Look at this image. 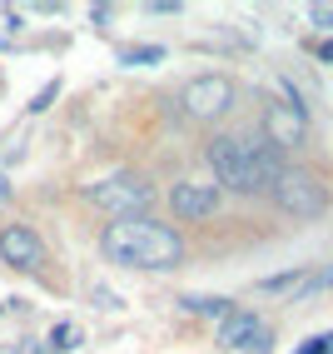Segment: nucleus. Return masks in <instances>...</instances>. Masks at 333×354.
I'll list each match as a JSON object with an SVG mask.
<instances>
[{"instance_id":"11","label":"nucleus","mask_w":333,"mask_h":354,"mask_svg":"<svg viewBox=\"0 0 333 354\" xmlns=\"http://www.w3.org/2000/svg\"><path fill=\"white\" fill-rule=\"evenodd\" d=\"M75 344H85V335H80V324H70V319H60L50 335H45V349H55V354L75 349Z\"/></svg>"},{"instance_id":"15","label":"nucleus","mask_w":333,"mask_h":354,"mask_svg":"<svg viewBox=\"0 0 333 354\" xmlns=\"http://www.w3.org/2000/svg\"><path fill=\"white\" fill-rule=\"evenodd\" d=\"M94 304H100V310H120V295H114V290H105V285H94Z\"/></svg>"},{"instance_id":"2","label":"nucleus","mask_w":333,"mask_h":354,"mask_svg":"<svg viewBox=\"0 0 333 354\" xmlns=\"http://www.w3.org/2000/svg\"><path fill=\"white\" fill-rule=\"evenodd\" d=\"M100 254L125 270H179L184 265V240L174 225H159L150 215L139 220H110L100 230Z\"/></svg>"},{"instance_id":"6","label":"nucleus","mask_w":333,"mask_h":354,"mask_svg":"<svg viewBox=\"0 0 333 354\" xmlns=\"http://www.w3.org/2000/svg\"><path fill=\"white\" fill-rule=\"evenodd\" d=\"M264 140L274 150H299L308 140V110L289 105V100H274L264 105Z\"/></svg>"},{"instance_id":"13","label":"nucleus","mask_w":333,"mask_h":354,"mask_svg":"<svg viewBox=\"0 0 333 354\" xmlns=\"http://www.w3.org/2000/svg\"><path fill=\"white\" fill-rule=\"evenodd\" d=\"M164 45H120V65H159Z\"/></svg>"},{"instance_id":"20","label":"nucleus","mask_w":333,"mask_h":354,"mask_svg":"<svg viewBox=\"0 0 333 354\" xmlns=\"http://www.w3.org/2000/svg\"><path fill=\"white\" fill-rule=\"evenodd\" d=\"M0 200H10V180L6 175H0Z\"/></svg>"},{"instance_id":"9","label":"nucleus","mask_w":333,"mask_h":354,"mask_svg":"<svg viewBox=\"0 0 333 354\" xmlns=\"http://www.w3.org/2000/svg\"><path fill=\"white\" fill-rule=\"evenodd\" d=\"M259 329H264V319H259L254 310H229V315L219 319V344H224V349H249Z\"/></svg>"},{"instance_id":"3","label":"nucleus","mask_w":333,"mask_h":354,"mask_svg":"<svg viewBox=\"0 0 333 354\" xmlns=\"http://www.w3.org/2000/svg\"><path fill=\"white\" fill-rule=\"evenodd\" d=\"M85 205L105 209L110 220H139V215H150V205H154V185L145 175H134V170H120V175H105V180L85 185Z\"/></svg>"},{"instance_id":"8","label":"nucleus","mask_w":333,"mask_h":354,"mask_svg":"<svg viewBox=\"0 0 333 354\" xmlns=\"http://www.w3.org/2000/svg\"><path fill=\"white\" fill-rule=\"evenodd\" d=\"M0 259H6L10 270H40L45 259V245L30 225H6L0 230Z\"/></svg>"},{"instance_id":"10","label":"nucleus","mask_w":333,"mask_h":354,"mask_svg":"<svg viewBox=\"0 0 333 354\" xmlns=\"http://www.w3.org/2000/svg\"><path fill=\"white\" fill-rule=\"evenodd\" d=\"M179 304H184L189 315H209V319H224V315L234 310V304H229V299H219V295H184Z\"/></svg>"},{"instance_id":"7","label":"nucleus","mask_w":333,"mask_h":354,"mask_svg":"<svg viewBox=\"0 0 333 354\" xmlns=\"http://www.w3.org/2000/svg\"><path fill=\"white\" fill-rule=\"evenodd\" d=\"M170 209H174V220H209L214 209H219V185H199V180H179L174 190H170Z\"/></svg>"},{"instance_id":"1","label":"nucleus","mask_w":333,"mask_h":354,"mask_svg":"<svg viewBox=\"0 0 333 354\" xmlns=\"http://www.w3.org/2000/svg\"><path fill=\"white\" fill-rule=\"evenodd\" d=\"M209 170L234 195H269L289 165H283V150H274L264 135L259 140L254 135H214L209 140Z\"/></svg>"},{"instance_id":"18","label":"nucleus","mask_w":333,"mask_h":354,"mask_svg":"<svg viewBox=\"0 0 333 354\" xmlns=\"http://www.w3.org/2000/svg\"><path fill=\"white\" fill-rule=\"evenodd\" d=\"M179 0H150V15H179Z\"/></svg>"},{"instance_id":"17","label":"nucleus","mask_w":333,"mask_h":354,"mask_svg":"<svg viewBox=\"0 0 333 354\" xmlns=\"http://www.w3.org/2000/svg\"><path fill=\"white\" fill-rule=\"evenodd\" d=\"M328 349H333V335H319V339H308L299 354H328Z\"/></svg>"},{"instance_id":"16","label":"nucleus","mask_w":333,"mask_h":354,"mask_svg":"<svg viewBox=\"0 0 333 354\" xmlns=\"http://www.w3.org/2000/svg\"><path fill=\"white\" fill-rule=\"evenodd\" d=\"M308 20H314L319 30H333V10H328V6H314V10H308Z\"/></svg>"},{"instance_id":"12","label":"nucleus","mask_w":333,"mask_h":354,"mask_svg":"<svg viewBox=\"0 0 333 354\" xmlns=\"http://www.w3.org/2000/svg\"><path fill=\"white\" fill-rule=\"evenodd\" d=\"M303 279H308V270H299V265H294V270H283V274L259 279V290H264V295H283V290H289V295H294V290L303 285Z\"/></svg>"},{"instance_id":"4","label":"nucleus","mask_w":333,"mask_h":354,"mask_svg":"<svg viewBox=\"0 0 333 354\" xmlns=\"http://www.w3.org/2000/svg\"><path fill=\"white\" fill-rule=\"evenodd\" d=\"M269 200L279 205V215H289V220H319L328 209V185H323L319 170L289 165V170L279 175V185L269 190Z\"/></svg>"},{"instance_id":"5","label":"nucleus","mask_w":333,"mask_h":354,"mask_svg":"<svg viewBox=\"0 0 333 354\" xmlns=\"http://www.w3.org/2000/svg\"><path fill=\"white\" fill-rule=\"evenodd\" d=\"M239 105V85H234L229 75H194L184 90H179V110L189 115V120H199V125H209V120H224V115Z\"/></svg>"},{"instance_id":"19","label":"nucleus","mask_w":333,"mask_h":354,"mask_svg":"<svg viewBox=\"0 0 333 354\" xmlns=\"http://www.w3.org/2000/svg\"><path fill=\"white\" fill-rule=\"evenodd\" d=\"M90 20H94V26H110V20H114V6H94Z\"/></svg>"},{"instance_id":"14","label":"nucleus","mask_w":333,"mask_h":354,"mask_svg":"<svg viewBox=\"0 0 333 354\" xmlns=\"http://www.w3.org/2000/svg\"><path fill=\"white\" fill-rule=\"evenodd\" d=\"M55 95H60V80H50V85H45V90H40V95L30 100V115H40L45 105H50V100H55Z\"/></svg>"}]
</instances>
